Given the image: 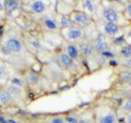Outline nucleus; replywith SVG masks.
Returning a JSON list of instances; mask_svg holds the SVG:
<instances>
[{"instance_id": "2eb2a0df", "label": "nucleus", "mask_w": 131, "mask_h": 123, "mask_svg": "<svg viewBox=\"0 0 131 123\" xmlns=\"http://www.w3.org/2000/svg\"><path fill=\"white\" fill-rule=\"evenodd\" d=\"M40 21L41 26L45 29L46 31L50 32H60V28L53 17H50L48 16H43L41 17Z\"/></svg>"}, {"instance_id": "dca6fc26", "label": "nucleus", "mask_w": 131, "mask_h": 123, "mask_svg": "<svg viewBox=\"0 0 131 123\" xmlns=\"http://www.w3.org/2000/svg\"><path fill=\"white\" fill-rule=\"evenodd\" d=\"M53 19L55 20L57 23L60 27V30L64 28H70L77 26L75 24L70 16L68 15L61 14L55 13L53 16Z\"/></svg>"}, {"instance_id": "9b49d317", "label": "nucleus", "mask_w": 131, "mask_h": 123, "mask_svg": "<svg viewBox=\"0 0 131 123\" xmlns=\"http://www.w3.org/2000/svg\"><path fill=\"white\" fill-rule=\"evenodd\" d=\"M63 47L64 51L70 58L73 59L76 63L81 62L84 58L80 52L77 44L72 42H66L63 41Z\"/></svg>"}, {"instance_id": "72a5a7b5", "label": "nucleus", "mask_w": 131, "mask_h": 123, "mask_svg": "<svg viewBox=\"0 0 131 123\" xmlns=\"http://www.w3.org/2000/svg\"><path fill=\"white\" fill-rule=\"evenodd\" d=\"M7 121H8V123H18L15 119H11V118L10 119H7Z\"/></svg>"}, {"instance_id": "a878e982", "label": "nucleus", "mask_w": 131, "mask_h": 123, "mask_svg": "<svg viewBox=\"0 0 131 123\" xmlns=\"http://www.w3.org/2000/svg\"><path fill=\"white\" fill-rule=\"evenodd\" d=\"M121 79L124 82L127 83H131V72H123L120 76Z\"/></svg>"}, {"instance_id": "f03ea898", "label": "nucleus", "mask_w": 131, "mask_h": 123, "mask_svg": "<svg viewBox=\"0 0 131 123\" xmlns=\"http://www.w3.org/2000/svg\"><path fill=\"white\" fill-rule=\"evenodd\" d=\"M59 34L64 41L75 44H78L79 42L88 39L85 29L79 26L61 29Z\"/></svg>"}, {"instance_id": "cd10ccee", "label": "nucleus", "mask_w": 131, "mask_h": 123, "mask_svg": "<svg viewBox=\"0 0 131 123\" xmlns=\"http://www.w3.org/2000/svg\"><path fill=\"white\" fill-rule=\"evenodd\" d=\"M122 110L126 112V114L131 112V99L126 100L122 106Z\"/></svg>"}, {"instance_id": "f8f14e48", "label": "nucleus", "mask_w": 131, "mask_h": 123, "mask_svg": "<svg viewBox=\"0 0 131 123\" xmlns=\"http://www.w3.org/2000/svg\"><path fill=\"white\" fill-rule=\"evenodd\" d=\"M101 16H102L103 21L105 22H111V23L116 24L118 25L119 22V12L113 7H109V6H103V8L101 12Z\"/></svg>"}, {"instance_id": "412c9836", "label": "nucleus", "mask_w": 131, "mask_h": 123, "mask_svg": "<svg viewBox=\"0 0 131 123\" xmlns=\"http://www.w3.org/2000/svg\"><path fill=\"white\" fill-rule=\"evenodd\" d=\"M10 83L12 85H14L15 86H17L18 87L22 88V89H25V87L27 86L23 78L13 77L11 79Z\"/></svg>"}, {"instance_id": "423d86ee", "label": "nucleus", "mask_w": 131, "mask_h": 123, "mask_svg": "<svg viewBox=\"0 0 131 123\" xmlns=\"http://www.w3.org/2000/svg\"><path fill=\"white\" fill-rule=\"evenodd\" d=\"M92 41L93 49L96 54H100L110 50L113 46V39L109 38L101 33H98L95 39Z\"/></svg>"}, {"instance_id": "b1692460", "label": "nucleus", "mask_w": 131, "mask_h": 123, "mask_svg": "<svg viewBox=\"0 0 131 123\" xmlns=\"http://www.w3.org/2000/svg\"><path fill=\"white\" fill-rule=\"evenodd\" d=\"M78 123H94V118L93 116V111L91 115H86V116L83 115L79 117Z\"/></svg>"}, {"instance_id": "f257e3e1", "label": "nucleus", "mask_w": 131, "mask_h": 123, "mask_svg": "<svg viewBox=\"0 0 131 123\" xmlns=\"http://www.w3.org/2000/svg\"><path fill=\"white\" fill-rule=\"evenodd\" d=\"M94 123H118V112L112 106L103 103L93 110Z\"/></svg>"}, {"instance_id": "7ed1b4c3", "label": "nucleus", "mask_w": 131, "mask_h": 123, "mask_svg": "<svg viewBox=\"0 0 131 123\" xmlns=\"http://www.w3.org/2000/svg\"><path fill=\"white\" fill-rule=\"evenodd\" d=\"M23 34L19 36L12 35H10L5 42L4 47L8 50L11 54H17L19 55L22 54L23 56L28 51L25 47L23 39Z\"/></svg>"}, {"instance_id": "7c9ffc66", "label": "nucleus", "mask_w": 131, "mask_h": 123, "mask_svg": "<svg viewBox=\"0 0 131 123\" xmlns=\"http://www.w3.org/2000/svg\"><path fill=\"white\" fill-rule=\"evenodd\" d=\"M126 10H127V12L128 16L131 17V3H128L126 5Z\"/></svg>"}, {"instance_id": "473e14b6", "label": "nucleus", "mask_w": 131, "mask_h": 123, "mask_svg": "<svg viewBox=\"0 0 131 123\" xmlns=\"http://www.w3.org/2000/svg\"><path fill=\"white\" fill-rule=\"evenodd\" d=\"M126 65L128 67H131V57L126 60Z\"/></svg>"}, {"instance_id": "5701e85b", "label": "nucleus", "mask_w": 131, "mask_h": 123, "mask_svg": "<svg viewBox=\"0 0 131 123\" xmlns=\"http://www.w3.org/2000/svg\"><path fill=\"white\" fill-rule=\"evenodd\" d=\"M46 123H66L64 119V116L62 115H52L47 119Z\"/></svg>"}, {"instance_id": "1a4fd4ad", "label": "nucleus", "mask_w": 131, "mask_h": 123, "mask_svg": "<svg viewBox=\"0 0 131 123\" xmlns=\"http://www.w3.org/2000/svg\"><path fill=\"white\" fill-rule=\"evenodd\" d=\"M45 77L55 83H59L64 79V75L62 69L55 64H47L45 66L43 72Z\"/></svg>"}, {"instance_id": "0eeeda50", "label": "nucleus", "mask_w": 131, "mask_h": 123, "mask_svg": "<svg viewBox=\"0 0 131 123\" xmlns=\"http://www.w3.org/2000/svg\"><path fill=\"white\" fill-rule=\"evenodd\" d=\"M23 39L26 50L31 54H36L43 50L41 41L36 36L31 35L29 33L26 34L24 32Z\"/></svg>"}, {"instance_id": "c756f323", "label": "nucleus", "mask_w": 131, "mask_h": 123, "mask_svg": "<svg viewBox=\"0 0 131 123\" xmlns=\"http://www.w3.org/2000/svg\"><path fill=\"white\" fill-rule=\"evenodd\" d=\"M123 121L127 123H131V112L125 114V116L123 119Z\"/></svg>"}, {"instance_id": "ddd939ff", "label": "nucleus", "mask_w": 131, "mask_h": 123, "mask_svg": "<svg viewBox=\"0 0 131 123\" xmlns=\"http://www.w3.org/2000/svg\"><path fill=\"white\" fill-rule=\"evenodd\" d=\"M80 52L84 58H91L95 57L96 52L93 46V41L86 39L77 44Z\"/></svg>"}, {"instance_id": "393cba45", "label": "nucleus", "mask_w": 131, "mask_h": 123, "mask_svg": "<svg viewBox=\"0 0 131 123\" xmlns=\"http://www.w3.org/2000/svg\"><path fill=\"white\" fill-rule=\"evenodd\" d=\"M79 117L76 114H68L64 116V119L66 123H78Z\"/></svg>"}, {"instance_id": "4468645a", "label": "nucleus", "mask_w": 131, "mask_h": 123, "mask_svg": "<svg viewBox=\"0 0 131 123\" xmlns=\"http://www.w3.org/2000/svg\"><path fill=\"white\" fill-rule=\"evenodd\" d=\"M41 75L34 70L28 69L24 73V80L27 86L36 87L41 82Z\"/></svg>"}, {"instance_id": "6e6552de", "label": "nucleus", "mask_w": 131, "mask_h": 123, "mask_svg": "<svg viewBox=\"0 0 131 123\" xmlns=\"http://www.w3.org/2000/svg\"><path fill=\"white\" fill-rule=\"evenodd\" d=\"M96 24L102 26V30H98L99 33L105 35L107 37L111 39H114L116 37H119V35L120 32V27L116 24L111 23V22H105L104 21L100 20Z\"/></svg>"}, {"instance_id": "aec40b11", "label": "nucleus", "mask_w": 131, "mask_h": 123, "mask_svg": "<svg viewBox=\"0 0 131 123\" xmlns=\"http://www.w3.org/2000/svg\"><path fill=\"white\" fill-rule=\"evenodd\" d=\"M12 96L7 90H2L0 91V102L2 103L7 105L13 101Z\"/></svg>"}, {"instance_id": "e433bc0d", "label": "nucleus", "mask_w": 131, "mask_h": 123, "mask_svg": "<svg viewBox=\"0 0 131 123\" xmlns=\"http://www.w3.org/2000/svg\"><path fill=\"white\" fill-rule=\"evenodd\" d=\"M35 123H45V122H35ZM46 123V122H45Z\"/></svg>"}, {"instance_id": "20e7f679", "label": "nucleus", "mask_w": 131, "mask_h": 123, "mask_svg": "<svg viewBox=\"0 0 131 123\" xmlns=\"http://www.w3.org/2000/svg\"><path fill=\"white\" fill-rule=\"evenodd\" d=\"M69 16L77 26L82 28H86L94 22V20L91 16L80 10L75 9Z\"/></svg>"}, {"instance_id": "f704fd0d", "label": "nucleus", "mask_w": 131, "mask_h": 123, "mask_svg": "<svg viewBox=\"0 0 131 123\" xmlns=\"http://www.w3.org/2000/svg\"><path fill=\"white\" fill-rule=\"evenodd\" d=\"M5 10V7H4V2L2 3V2H0V12Z\"/></svg>"}, {"instance_id": "f3484780", "label": "nucleus", "mask_w": 131, "mask_h": 123, "mask_svg": "<svg viewBox=\"0 0 131 123\" xmlns=\"http://www.w3.org/2000/svg\"><path fill=\"white\" fill-rule=\"evenodd\" d=\"M81 7H82V10H80L85 12L89 16H91L93 18V16L96 15L99 10V5L97 4L96 2L91 1V0H85L80 2Z\"/></svg>"}, {"instance_id": "39448f33", "label": "nucleus", "mask_w": 131, "mask_h": 123, "mask_svg": "<svg viewBox=\"0 0 131 123\" xmlns=\"http://www.w3.org/2000/svg\"><path fill=\"white\" fill-rule=\"evenodd\" d=\"M22 7H25V10L28 13L35 15H43L49 7V2L46 1L36 0L25 2V5L21 4Z\"/></svg>"}, {"instance_id": "4be33fe9", "label": "nucleus", "mask_w": 131, "mask_h": 123, "mask_svg": "<svg viewBox=\"0 0 131 123\" xmlns=\"http://www.w3.org/2000/svg\"><path fill=\"white\" fill-rule=\"evenodd\" d=\"M120 56L124 58L126 60L131 57V46L127 45V46H123L120 50Z\"/></svg>"}, {"instance_id": "9d476101", "label": "nucleus", "mask_w": 131, "mask_h": 123, "mask_svg": "<svg viewBox=\"0 0 131 123\" xmlns=\"http://www.w3.org/2000/svg\"><path fill=\"white\" fill-rule=\"evenodd\" d=\"M57 55L59 58L60 62L65 70L70 71L73 74H77L79 72V67L77 63H76L71 58H70L66 53L64 50H60L57 53Z\"/></svg>"}, {"instance_id": "bb28decb", "label": "nucleus", "mask_w": 131, "mask_h": 123, "mask_svg": "<svg viewBox=\"0 0 131 123\" xmlns=\"http://www.w3.org/2000/svg\"><path fill=\"white\" fill-rule=\"evenodd\" d=\"M8 76V71L6 66L4 65H0V80L6 78Z\"/></svg>"}, {"instance_id": "c85d7f7f", "label": "nucleus", "mask_w": 131, "mask_h": 123, "mask_svg": "<svg viewBox=\"0 0 131 123\" xmlns=\"http://www.w3.org/2000/svg\"><path fill=\"white\" fill-rule=\"evenodd\" d=\"M125 40L122 36H119V37H116V38L113 39V46H120L124 42Z\"/></svg>"}, {"instance_id": "6ab92c4d", "label": "nucleus", "mask_w": 131, "mask_h": 123, "mask_svg": "<svg viewBox=\"0 0 131 123\" xmlns=\"http://www.w3.org/2000/svg\"><path fill=\"white\" fill-rule=\"evenodd\" d=\"M7 90L9 92L13 100L15 99V100H20V101H23L24 100V97H25V94H24L25 89H24L11 84L10 86H8Z\"/></svg>"}, {"instance_id": "2f4dec72", "label": "nucleus", "mask_w": 131, "mask_h": 123, "mask_svg": "<svg viewBox=\"0 0 131 123\" xmlns=\"http://www.w3.org/2000/svg\"><path fill=\"white\" fill-rule=\"evenodd\" d=\"M0 123H8V121L4 117L0 115Z\"/></svg>"}, {"instance_id": "c9c22d12", "label": "nucleus", "mask_w": 131, "mask_h": 123, "mask_svg": "<svg viewBox=\"0 0 131 123\" xmlns=\"http://www.w3.org/2000/svg\"><path fill=\"white\" fill-rule=\"evenodd\" d=\"M118 123H127V122H125V121H122V122H119Z\"/></svg>"}, {"instance_id": "a211bd4d", "label": "nucleus", "mask_w": 131, "mask_h": 123, "mask_svg": "<svg viewBox=\"0 0 131 123\" xmlns=\"http://www.w3.org/2000/svg\"><path fill=\"white\" fill-rule=\"evenodd\" d=\"M5 10L8 16H12L13 13L22 8L21 2L14 0H9L4 2Z\"/></svg>"}]
</instances>
